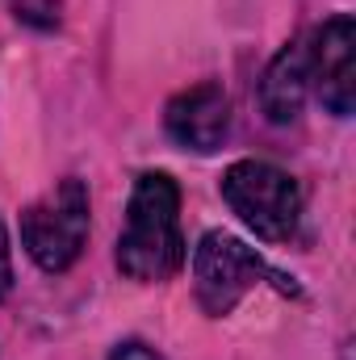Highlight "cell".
Returning <instances> with one entry per match:
<instances>
[{"instance_id": "obj_7", "label": "cell", "mask_w": 356, "mask_h": 360, "mask_svg": "<svg viewBox=\"0 0 356 360\" xmlns=\"http://www.w3.org/2000/svg\"><path fill=\"white\" fill-rule=\"evenodd\" d=\"M306 92H310L306 42H289V46H281V55L265 68V80H260V105H265L268 122H276V126L298 122V113L306 105Z\"/></svg>"}, {"instance_id": "obj_3", "label": "cell", "mask_w": 356, "mask_h": 360, "mask_svg": "<svg viewBox=\"0 0 356 360\" xmlns=\"http://www.w3.org/2000/svg\"><path fill=\"white\" fill-rule=\"evenodd\" d=\"M89 188L68 176L21 214V248L42 272H68L89 243Z\"/></svg>"}, {"instance_id": "obj_1", "label": "cell", "mask_w": 356, "mask_h": 360, "mask_svg": "<svg viewBox=\"0 0 356 360\" xmlns=\"http://www.w3.org/2000/svg\"><path fill=\"white\" fill-rule=\"evenodd\" d=\"M117 269L130 281H168L184 264L180 235V188L168 172H143L134 180L126 226L117 235Z\"/></svg>"}, {"instance_id": "obj_9", "label": "cell", "mask_w": 356, "mask_h": 360, "mask_svg": "<svg viewBox=\"0 0 356 360\" xmlns=\"http://www.w3.org/2000/svg\"><path fill=\"white\" fill-rule=\"evenodd\" d=\"M13 293V248H8V231L0 222V302Z\"/></svg>"}, {"instance_id": "obj_8", "label": "cell", "mask_w": 356, "mask_h": 360, "mask_svg": "<svg viewBox=\"0 0 356 360\" xmlns=\"http://www.w3.org/2000/svg\"><path fill=\"white\" fill-rule=\"evenodd\" d=\"M13 4V13H17V21H25L30 30H59V21H63V0H8Z\"/></svg>"}, {"instance_id": "obj_10", "label": "cell", "mask_w": 356, "mask_h": 360, "mask_svg": "<svg viewBox=\"0 0 356 360\" xmlns=\"http://www.w3.org/2000/svg\"><path fill=\"white\" fill-rule=\"evenodd\" d=\"M109 360H164L155 348H147V344H139V340H126V344H117Z\"/></svg>"}, {"instance_id": "obj_4", "label": "cell", "mask_w": 356, "mask_h": 360, "mask_svg": "<svg viewBox=\"0 0 356 360\" xmlns=\"http://www.w3.org/2000/svg\"><path fill=\"white\" fill-rule=\"evenodd\" d=\"M260 276H276V272L243 239H235L227 231L201 235V243L193 252V289H197V302L205 314H214V319L231 314Z\"/></svg>"}, {"instance_id": "obj_5", "label": "cell", "mask_w": 356, "mask_h": 360, "mask_svg": "<svg viewBox=\"0 0 356 360\" xmlns=\"http://www.w3.org/2000/svg\"><path fill=\"white\" fill-rule=\"evenodd\" d=\"M306 59H310V84L319 92V101L336 117H352V105H356V21L348 13L327 17L306 42Z\"/></svg>"}, {"instance_id": "obj_6", "label": "cell", "mask_w": 356, "mask_h": 360, "mask_svg": "<svg viewBox=\"0 0 356 360\" xmlns=\"http://www.w3.org/2000/svg\"><path fill=\"white\" fill-rule=\"evenodd\" d=\"M164 130L184 151H201V155L218 151L231 130V101H227L222 84L205 80V84L177 92L164 109Z\"/></svg>"}, {"instance_id": "obj_2", "label": "cell", "mask_w": 356, "mask_h": 360, "mask_svg": "<svg viewBox=\"0 0 356 360\" xmlns=\"http://www.w3.org/2000/svg\"><path fill=\"white\" fill-rule=\"evenodd\" d=\"M222 201L248 231L268 243H289L302 222V188L285 168L265 160H239L222 172Z\"/></svg>"}]
</instances>
